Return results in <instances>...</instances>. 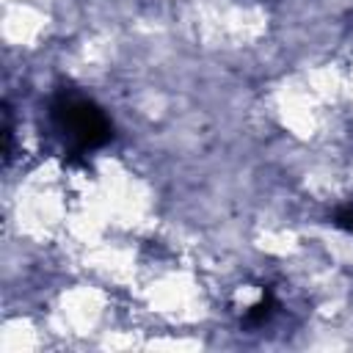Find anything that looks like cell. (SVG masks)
<instances>
[{
	"instance_id": "obj_1",
	"label": "cell",
	"mask_w": 353,
	"mask_h": 353,
	"mask_svg": "<svg viewBox=\"0 0 353 353\" xmlns=\"http://www.w3.org/2000/svg\"><path fill=\"white\" fill-rule=\"evenodd\" d=\"M50 119H52V127L63 135V141L72 146L74 154L99 149L113 138V124L102 113V108L72 88H61L52 97Z\"/></svg>"
},
{
	"instance_id": "obj_2",
	"label": "cell",
	"mask_w": 353,
	"mask_h": 353,
	"mask_svg": "<svg viewBox=\"0 0 353 353\" xmlns=\"http://www.w3.org/2000/svg\"><path fill=\"white\" fill-rule=\"evenodd\" d=\"M273 306H276L273 292H265V295H262V301H259V303H254V306L248 309L245 323H248V325H262V323H265V320L273 314Z\"/></svg>"
},
{
	"instance_id": "obj_3",
	"label": "cell",
	"mask_w": 353,
	"mask_h": 353,
	"mask_svg": "<svg viewBox=\"0 0 353 353\" xmlns=\"http://www.w3.org/2000/svg\"><path fill=\"white\" fill-rule=\"evenodd\" d=\"M334 223H336L339 229H345V232H353V201L336 207V212H334Z\"/></svg>"
}]
</instances>
